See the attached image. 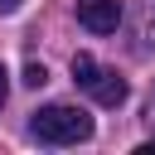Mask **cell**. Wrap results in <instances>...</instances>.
I'll list each match as a JSON object with an SVG mask.
<instances>
[{
	"label": "cell",
	"instance_id": "6da1fadb",
	"mask_svg": "<svg viewBox=\"0 0 155 155\" xmlns=\"http://www.w3.org/2000/svg\"><path fill=\"white\" fill-rule=\"evenodd\" d=\"M29 131H34L39 140H48V145H78V140L92 136V116H87L82 107L53 102V107H39V111H34Z\"/></svg>",
	"mask_w": 155,
	"mask_h": 155
},
{
	"label": "cell",
	"instance_id": "8992f818",
	"mask_svg": "<svg viewBox=\"0 0 155 155\" xmlns=\"http://www.w3.org/2000/svg\"><path fill=\"white\" fill-rule=\"evenodd\" d=\"M5 97H10V73H5V63H0V107H5Z\"/></svg>",
	"mask_w": 155,
	"mask_h": 155
},
{
	"label": "cell",
	"instance_id": "52a82bcc",
	"mask_svg": "<svg viewBox=\"0 0 155 155\" xmlns=\"http://www.w3.org/2000/svg\"><path fill=\"white\" fill-rule=\"evenodd\" d=\"M19 5H24V0H0V15H15Z\"/></svg>",
	"mask_w": 155,
	"mask_h": 155
},
{
	"label": "cell",
	"instance_id": "277c9868",
	"mask_svg": "<svg viewBox=\"0 0 155 155\" xmlns=\"http://www.w3.org/2000/svg\"><path fill=\"white\" fill-rule=\"evenodd\" d=\"M97 73H102V68H97V58H92V53H73V82H78V87H87Z\"/></svg>",
	"mask_w": 155,
	"mask_h": 155
},
{
	"label": "cell",
	"instance_id": "ba28073f",
	"mask_svg": "<svg viewBox=\"0 0 155 155\" xmlns=\"http://www.w3.org/2000/svg\"><path fill=\"white\" fill-rule=\"evenodd\" d=\"M150 121H155V97H150Z\"/></svg>",
	"mask_w": 155,
	"mask_h": 155
},
{
	"label": "cell",
	"instance_id": "7a4b0ae2",
	"mask_svg": "<svg viewBox=\"0 0 155 155\" xmlns=\"http://www.w3.org/2000/svg\"><path fill=\"white\" fill-rule=\"evenodd\" d=\"M78 19L92 34H116L121 24V0H78Z\"/></svg>",
	"mask_w": 155,
	"mask_h": 155
},
{
	"label": "cell",
	"instance_id": "5b68a950",
	"mask_svg": "<svg viewBox=\"0 0 155 155\" xmlns=\"http://www.w3.org/2000/svg\"><path fill=\"white\" fill-rule=\"evenodd\" d=\"M48 82V68L44 63H24V87H44Z\"/></svg>",
	"mask_w": 155,
	"mask_h": 155
},
{
	"label": "cell",
	"instance_id": "3957f363",
	"mask_svg": "<svg viewBox=\"0 0 155 155\" xmlns=\"http://www.w3.org/2000/svg\"><path fill=\"white\" fill-rule=\"evenodd\" d=\"M87 92H92V102H97V107H121L131 87H126V78H121V73H107V68H102V73L87 82Z\"/></svg>",
	"mask_w": 155,
	"mask_h": 155
}]
</instances>
